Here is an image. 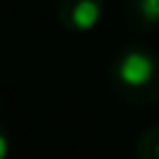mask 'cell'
Masks as SVG:
<instances>
[{
  "mask_svg": "<svg viewBox=\"0 0 159 159\" xmlns=\"http://www.w3.org/2000/svg\"><path fill=\"white\" fill-rule=\"evenodd\" d=\"M117 75L124 84L129 87H142L154 77V60L152 55L142 52V50H129L117 67Z\"/></svg>",
  "mask_w": 159,
  "mask_h": 159,
  "instance_id": "1",
  "label": "cell"
},
{
  "mask_svg": "<svg viewBox=\"0 0 159 159\" xmlns=\"http://www.w3.org/2000/svg\"><path fill=\"white\" fill-rule=\"evenodd\" d=\"M97 20H99V5L94 0H82L72 10V25L80 30H89L92 25H97Z\"/></svg>",
  "mask_w": 159,
  "mask_h": 159,
  "instance_id": "2",
  "label": "cell"
},
{
  "mask_svg": "<svg viewBox=\"0 0 159 159\" xmlns=\"http://www.w3.org/2000/svg\"><path fill=\"white\" fill-rule=\"evenodd\" d=\"M142 12H144V17L157 22L159 20V0H142Z\"/></svg>",
  "mask_w": 159,
  "mask_h": 159,
  "instance_id": "3",
  "label": "cell"
},
{
  "mask_svg": "<svg viewBox=\"0 0 159 159\" xmlns=\"http://www.w3.org/2000/svg\"><path fill=\"white\" fill-rule=\"evenodd\" d=\"M5 154H7V142L5 137H0V159H5Z\"/></svg>",
  "mask_w": 159,
  "mask_h": 159,
  "instance_id": "4",
  "label": "cell"
},
{
  "mask_svg": "<svg viewBox=\"0 0 159 159\" xmlns=\"http://www.w3.org/2000/svg\"><path fill=\"white\" fill-rule=\"evenodd\" d=\"M157 154H159V149H157Z\"/></svg>",
  "mask_w": 159,
  "mask_h": 159,
  "instance_id": "5",
  "label": "cell"
}]
</instances>
